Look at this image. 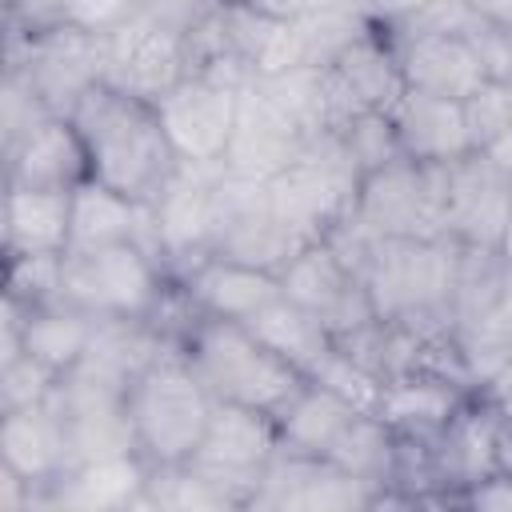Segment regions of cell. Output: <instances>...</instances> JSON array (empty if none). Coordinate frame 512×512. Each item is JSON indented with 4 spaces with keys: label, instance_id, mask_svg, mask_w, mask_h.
I'll return each instance as SVG.
<instances>
[{
    "label": "cell",
    "instance_id": "6da1fadb",
    "mask_svg": "<svg viewBox=\"0 0 512 512\" xmlns=\"http://www.w3.org/2000/svg\"><path fill=\"white\" fill-rule=\"evenodd\" d=\"M68 120L84 140L88 176L140 204H152L180 164L156 104L132 92H120L108 80L92 84L76 100Z\"/></svg>",
    "mask_w": 512,
    "mask_h": 512
},
{
    "label": "cell",
    "instance_id": "7a4b0ae2",
    "mask_svg": "<svg viewBox=\"0 0 512 512\" xmlns=\"http://www.w3.org/2000/svg\"><path fill=\"white\" fill-rule=\"evenodd\" d=\"M180 352L220 404H244L280 416L308 384L300 368H292L240 320L196 316L180 340Z\"/></svg>",
    "mask_w": 512,
    "mask_h": 512
},
{
    "label": "cell",
    "instance_id": "3957f363",
    "mask_svg": "<svg viewBox=\"0 0 512 512\" xmlns=\"http://www.w3.org/2000/svg\"><path fill=\"white\" fill-rule=\"evenodd\" d=\"M212 392L200 384L180 348L160 352L132 384H128V420L136 436V452L148 468L188 464L204 440L212 420Z\"/></svg>",
    "mask_w": 512,
    "mask_h": 512
},
{
    "label": "cell",
    "instance_id": "277c9868",
    "mask_svg": "<svg viewBox=\"0 0 512 512\" xmlns=\"http://www.w3.org/2000/svg\"><path fill=\"white\" fill-rule=\"evenodd\" d=\"M460 268V240H404L376 236L364 288L376 320L388 324H452V292Z\"/></svg>",
    "mask_w": 512,
    "mask_h": 512
},
{
    "label": "cell",
    "instance_id": "5b68a950",
    "mask_svg": "<svg viewBox=\"0 0 512 512\" xmlns=\"http://www.w3.org/2000/svg\"><path fill=\"white\" fill-rule=\"evenodd\" d=\"M168 288V268L136 240L60 256V300L96 320H152Z\"/></svg>",
    "mask_w": 512,
    "mask_h": 512
},
{
    "label": "cell",
    "instance_id": "8992f818",
    "mask_svg": "<svg viewBox=\"0 0 512 512\" xmlns=\"http://www.w3.org/2000/svg\"><path fill=\"white\" fill-rule=\"evenodd\" d=\"M360 176L364 172L356 168L340 132H316L308 136L300 156L268 180V200L280 224H288L304 244H312L352 212Z\"/></svg>",
    "mask_w": 512,
    "mask_h": 512
},
{
    "label": "cell",
    "instance_id": "52a82bcc",
    "mask_svg": "<svg viewBox=\"0 0 512 512\" xmlns=\"http://www.w3.org/2000/svg\"><path fill=\"white\" fill-rule=\"evenodd\" d=\"M352 216L372 236H404V240L448 236V164L396 156L392 164L364 172Z\"/></svg>",
    "mask_w": 512,
    "mask_h": 512
},
{
    "label": "cell",
    "instance_id": "ba28073f",
    "mask_svg": "<svg viewBox=\"0 0 512 512\" xmlns=\"http://www.w3.org/2000/svg\"><path fill=\"white\" fill-rule=\"evenodd\" d=\"M276 448H280V424L272 412L216 400L204 440L192 452L188 468L200 472L208 484H216L236 508H248Z\"/></svg>",
    "mask_w": 512,
    "mask_h": 512
},
{
    "label": "cell",
    "instance_id": "9c48e42d",
    "mask_svg": "<svg viewBox=\"0 0 512 512\" xmlns=\"http://www.w3.org/2000/svg\"><path fill=\"white\" fill-rule=\"evenodd\" d=\"M20 72L48 112L68 116L76 100L104 80V36L56 24L28 36H8V64Z\"/></svg>",
    "mask_w": 512,
    "mask_h": 512
},
{
    "label": "cell",
    "instance_id": "30bf717a",
    "mask_svg": "<svg viewBox=\"0 0 512 512\" xmlns=\"http://www.w3.org/2000/svg\"><path fill=\"white\" fill-rule=\"evenodd\" d=\"M304 248V240L280 224L268 200V180H248L224 172L216 184V220H212V252L240 264H256L268 272H284V264Z\"/></svg>",
    "mask_w": 512,
    "mask_h": 512
},
{
    "label": "cell",
    "instance_id": "8fae6325",
    "mask_svg": "<svg viewBox=\"0 0 512 512\" xmlns=\"http://www.w3.org/2000/svg\"><path fill=\"white\" fill-rule=\"evenodd\" d=\"M224 164H176L172 180L152 200V232L156 256L168 272L184 276L196 260L212 252V220H216V184Z\"/></svg>",
    "mask_w": 512,
    "mask_h": 512
},
{
    "label": "cell",
    "instance_id": "7c38bea8",
    "mask_svg": "<svg viewBox=\"0 0 512 512\" xmlns=\"http://www.w3.org/2000/svg\"><path fill=\"white\" fill-rule=\"evenodd\" d=\"M380 488L352 476L328 456H300L276 448L272 464L260 476L256 496L248 508H272V512H352V508H376Z\"/></svg>",
    "mask_w": 512,
    "mask_h": 512
},
{
    "label": "cell",
    "instance_id": "4fadbf2b",
    "mask_svg": "<svg viewBox=\"0 0 512 512\" xmlns=\"http://www.w3.org/2000/svg\"><path fill=\"white\" fill-rule=\"evenodd\" d=\"M188 76L184 36L156 24L148 12H132L120 28L104 36V80L140 100H160Z\"/></svg>",
    "mask_w": 512,
    "mask_h": 512
},
{
    "label": "cell",
    "instance_id": "5bb4252c",
    "mask_svg": "<svg viewBox=\"0 0 512 512\" xmlns=\"http://www.w3.org/2000/svg\"><path fill=\"white\" fill-rule=\"evenodd\" d=\"M236 100L240 88L212 80V76H184L172 92L156 100L160 124L176 160L184 164H224L232 128H236Z\"/></svg>",
    "mask_w": 512,
    "mask_h": 512
},
{
    "label": "cell",
    "instance_id": "9a60e30c",
    "mask_svg": "<svg viewBox=\"0 0 512 512\" xmlns=\"http://www.w3.org/2000/svg\"><path fill=\"white\" fill-rule=\"evenodd\" d=\"M280 288L292 304L308 308L312 316H320L332 336H344L368 320H376L372 300L364 280L336 256V248L320 236L312 244H304L280 272Z\"/></svg>",
    "mask_w": 512,
    "mask_h": 512
},
{
    "label": "cell",
    "instance_id": "2e32d148",
    "mask_svg": "<svg viewBox=\"0 0 512 512\" xmlns=\"http://www.w3.org/2000/svg\"><path fill=\"white\" fill-rule=\"evenodd\" d=\"M304 144H308V132L252 76L236 100V128L224 152V172L248 176V180H272L300 156Z\"/></svg>",
    "mask_w": 512,
    "mask_h": 512
},
{
    "label": "cell",
    "instance_id": "e0dca14e",
    "mask_svg": "<svg viewBox=\"0 0 512 512\" xmlns=\"http://www.w3.org/2000/svg\"><path fill=\"white\" fill-rule=\"evenodd\" d=\"M500 428H504V412L480 392H472L460 404V412L444 424V432L428 444L444 504H456L464 488H472L476 480L500 468Z\"/></svg>",
    "mask_w": 512,
    "mask_h": 512
},
{
    "label": "cell",
    "instance_id": "ac0fdd59",
    "mask_svg": "<svg viewBox=\"0 0 512 512\" xmlns=\"http://www.w3.org/2000/svg\"><path fill=\"white\" fill-rule=\"evenodd\" d=\"M512 216V180L476 148L448 164V236L468 248L504 244Z\"/></svg>",
    "mask_w": 512,
    "mask_h": 512
},
{
    "label": "cell",
    "instance_id": "d6986e66",
    "mask_svg": "<svg viewBox=\"0 0 512 512\" xmlns=\"http://www.w3.org/2000/svg\"><path fill=\"white\" fill-rule=\"evenodd\" d=\"M176 288L196 316L240 320V324H248L260 308H268L284 292L276 272L256 268V264H240L228 256L196 260L184 276H176Z\"/></svg>",
    "mask_w": 512,
    "mask_h": 512
},
{
    "label": "cell",
    "instance_id": "ffe728a7",
    "mask_svg": "<svg viewBox=\"0 0 512 512\" xmlns=\"http://www.w3.org/2000/svg\"><path fill=\"white\" fill-rule=\"evenodd\" d=\"M480 20V16H476ZM400 52V72L404 84L416 92L448 96V100H468L484 80L488 68L476 52V44L464 32H416V36H392Z\"/></svg>",
    "mask_w": 512,
    "mask_h": 512
},
{
    "label": "cell",
    "instance_id": "44dd1931",
    "mask_svg": "<svg viewBox=\"0 0 512 512\" xmlns=\"http://www.w3.org/2000/svg\"><path fill=\"white\" fill-rule=\"evenodd\" d=\"M0 464L24 476L36 488V508L48 484H56L68 472V432L56 400L0 412Z\"/></svg>",
    "mask_w": 512,
    "mask_h": 512
},
{
    "label": "cell",
    "instance_id": "7402d4cb",
    "mask_svg": "<svg viewBox=\"0 0 512 512\" xmlns=\"http://www.w3.org/2000/svg\"><path fill=\"white\" fill-rule=\"evenodd\" d=\"M80 180H88V152L68 116H44L4 152V184L12 188H76Z\"/></svg>",
    "mask_w": 512,
    "mask_h": 512
},
{
    "label": "cell",
    "instance_id": "603a6c76",
    "mask_svg": "<svg viewBox=\"0 0 512 512\" xmlns=\"http://www.w3.org/2000/svg\"><path fill=\"white\" fill-rule=\"evenodd\" d=\"M468 396H472L468 388H460L456 380H444L436 372H400L380 384V400H376L372 416H380L404 440L432 444Z\"/></svg>",
    "mask_w": 512,
    "mask_h": 512
},
{
    "label": "cell",
    "instance_id": "cb8c5ba5",
    "mask_svg": "<svg viewBox=\"0 0 512 512\" xmlns=\"http://www.w3.org/2000/svg\"><path fill=\"white\" fill-rule=\"evenodd\" d=\"M392 124L400 136L404 156L424 160V164H456L460 156L476 152L468 120H464V100H448V96H432V92H416L408 88L396 104H392Z\"/></svg>",
    "mask_w": 512,
    "mask_h": 512
},
{
    "label": "cell",
    "instance_id": "d4e9b609",
    "mask_svg": "<svg viewBox=\"0 0 512 512\" xmlns=\"http://www.w3.org/2000/svg\"><path fill=\"white\" fill-rule=\"evenodd\" d=\"M72 244V188L4 184V260L64 256Z\"/></svg>",
    "mask_w": 512,
    "mask_h": 512
},
{
    "label": "cell",
    "instance_id": "484cf974",
    "mask_svg": "<svg viewBox=\"0 0 512 512\" xmlns=\"http://www.w3.org/2000/svg\"><path fill=\"white\" fill-rule=\"evenodd\" d=\"M136 240L156 256V232H152V204H140L100 180H80L72 188V248H104ZM160 260V256H156Z\"/></svg>",
    "mask_w": 512,
    "mask_h": 512
},
{
    "label": "cell",
    "instance_id": "4316f807",
    "mask_svg": "<svg viewBox=\"0 0 512 512\" xmlns=\"http://www.w3.org/2000/svg\"><path fill=\"white\" fill-rule=\"evenodd\" d=\"M148 476L152 468L144 464L140 452L88 460V464L68 468L56 484H48L40 496V508H84V512L132 508V504H144Z\"/></svg>",
    "mask_w": 512,
    "mask_h": 512
},
{
    "label": "cell",
    "instance_id": "83f0119b",
    "mask_svg": "<svg viewBox=\"0 0 512 512\" xmlns=\"http://www.w3.org/2000/svg\"><path fill=\"white\" fill-rule=\"evenodd\" d=\"M332 76L348 88V96L368 112H392V104L408 92L404 72H400V52L392 44V36L384 32V24L372 16V24L328 64Z\"/></svg>",
    "mask_w": 512,
    "mask_h": 512
},
{
    "label": "cell",
    "instance_id": "f1b7e54d",
    "mask_svg": "<svg viewBox=\"0 0 512 512\" xmlns=\"http://www.w3.org/2000/svg\"><path fill=\"white\" fill-rule=\"evenodd\" d=\"M356 416H364V408H356L340 392L308 380L296 392V400L276 416L280 448L300 452V456H332V448L344 440V432L356 424Z\"/></svg>",
    "mask_w": 512,
    "mask_h": 512
},
{
    "label": "cell",
    "instance_id": "f546056e",
    "mask_svg": "<svg viewBox=\"0 0 512 512\" xmlns=\"http://www.w3.org/2000/svg\"><path fill=\"white\" fill-rule=\"evenodd\" d=\"M96 328H100V320L92 312H84L68 300H48V304L24 308V352L36 356L56 376H64L88 352Z\"/></svg>",
    "mask_w": 512,
    "mask_h": 512
},
{
    "label": "cell",
    "instance_id": "4dcf8cb0",
    "mask_svg": "<svg viewBox=\"0 0 512 512\" xmlns=\"http://www.w3.org/2000/svg\"><path fill=\"white\" fill-rule=\"evenodd\" d=\"M248 328H252L272 352H280L292 368H300L304 376H312V372L320 368V360L336 348L332 328H328L320 316H312L308 308L292 304L284 292H280L268 308H260V312L248 320Z\"/></svg>",
    "mask_w": 512,
    "mask_h": 512
},
{
    "label": "cell",
    "instance_id": "1f68e13d",
    "mask_svg": "<svg viewBox=\"0 0 512 512\" xmlns=\"http://www.w3.org/2000/svg\"><path fill=\"white\" fill-rule=\"evenodd\" d=\"M340 140H344V148L352 152V160H356L360 172H376V168L392 164L396 156H404L392 116H388V112H376V108L356 112V116L340 128Z\"/></svg>",
    "mask_w": 512,
    "mask_h": 512
},
{
    "label": "cell",
    "instance_id": "d6a6232c",
    "mask_svg": "<svg viewBox=\"0 0 512 512\" xmlns=\"http://www.w3.org/2000/svg\"><path fill=\"white\" fill-rule=\"evenodd\" d=\"M56 372L44 368L36 356L20 352L12 360H0V412H16V408H32L44 404L56 392Z\"/></svg>",
    "mask_w": 512,
    "mask_h": 512
},
{
    "label": "cell",
    "instance_id": "836d02e7",
    "mask_svg": "<svg viewBox=\"0 0 512 512\" xmlns=\"http://www.w3.org/2000/svg\"><path fill=\"white\" fill-rule=\"evenodd\" d=\"M44 116H52V112L32 92V84L20 72L4 68V84H0V136H4V152H12Z\"/></svg>",
    "mask_w": 512,
    "mask_h": 512
},
{
    "label": "cell",
    "instance_id": "e575fe53",
    "mask_svg": "<svg viewBox=\"0 0 512 512\" xmlns=\"http://www.w3.org/2000/svg\"><path fill=\"white\" fill-rule=\"evenodd\" d=\"M464 120L472 132L476 148H488L508 124H512V80L488 76L468 100H464Z\"/></svg>",
    "mask_w": 512,
    "mask_h": 512
},
{
    "label": "cell",
    "instance_id": "d590c367",
    "mask_svg": "<svg viewBox=\"0 0 512 512\" xmlns=\"http://www.w3.org/2000/svg\"><path fill=\"white\" fill-rule=\"evenodd\" d=\"M56 4H60V24H72L96 36H108L140 8V0H56Z\"/></svg>",
    "mask_w": 512,
    "mask_h": 512
},
{
    "label": "cell",
    "instance_id": "8d00e7d4",
    "mask_svg": "<svg viewBox=\"0 0 512 512\" xmlns=\"http://www.w3.org/2000/svg\"><path fill=\"white\" fill-rule=\"evenodd\" d=\"M220 4L224 0H144L140 12H148L156 24H164L168 32H176V36L188 40Z\"/></svg>",
    "mask_w": 512,
    "mask_h": 512
},
{
    "label": "cell",
    "instance_id": "74e56055",
    "mask_svg": "<svg viewBox=\"0 0 512 512\" xmlns=\"http://www.w3.org/2000/svg\"><path fill=\"white\" fill-rule=\"evenodd\" d=\"M456 504L460 508H480V512H512V472L496 468L492 476H484L472 488H464Z\"/></svg>",
    "mask_w": 512,
    "mask_h": 512
},
{
    "label": "cell",
    "instance_id": "f35d334b",
    "mask_svg": "<svg viewBox=\"0 0 512 512\" xmlns=\"http://www.w3.org/2000/svg\"><path fill=\"white\" fill-rule=\"evenodd\" d=\"M480 20H488V24H496V28H504V32H512V0H464Z\"/></svg>",
    "mask_w": 512,
    "mask_h": 512
},
{
    "label": "cell",
    "instance_id": "ab89813d",
    "mask_svg": "<svg viewBox=\"0 0 512 512\" xmlns=\"http://www.w3.org/2000/svg\"><path fill=\"white\" fill-rule=\"evenodd\" d=\"M480 396H484V400H492L504 416H512V360L504 364V372H500V376H496Z\"/></svg>",
    "mask_w": 512,
    "mask_h": 512
},
{
    "label": "cell",
    "instance_id": "60d3db41",
    "mask_svg": "<svg viewBox=\"0 0 512 512\" xmlns=\"http://www.w3.org/2000/svg\"><path fill=\"white\" fill-rule=\"evenodd\" d=\"M480 152H484V156H488V160H492V164L512 180V124H508V128H504L488 148H480Z\"/></svg>",
    "mask_w": 512,
    "mask_h": 512
},
{
    "label": "cell",
    "instance_id": "b9f144b4",
    "mask_svg": "<svg viewBox=\"0 0 512 512\" xmlns=\"http://www.w3.org/2000/svg\"><path fill=\"white\" fill-rule=\"evenodd\" d=\"M496 308L512 320V264L504 260V280H500V300H496Z\"/></svg>",
    "mask_w": 512,
    "mask_h": 512
},
{
    "label": "cell",
    "instance_id": "7bdbcfd3",
    "mask_svg": "<svg viewBox=\"0 0 512 512\" xmlns=\"http://www.w3.org/2000/svg\"><path fill=\"white\" fill-rule=\"evenodd\" d=\"M356 4H360V8L368 12V16H380V12H384V8L392 4V0H356Z\"/></svg>",
    "mask_w": 512,
    "mask_h": 512
},
{
    "label": "cell",
    "instance_id": "ee69618b",
    "mask_svg": "<svg viewBox=\"0 0 512 512\" xmlns=\"http://www.w3.org/2000/svg\"><path fill=\"white\" fill-rule=\"evenodd\" d=\"M500 252H504V260L512 264V216H508V228H504V244H500Z\"/></svg>",
    "mask_w": 512,
    "mask_h": 512
},
{
    "label": "cell",
    "instance_id": "f6af8a7d",
    "mask_svg": "<svg viewBox=\"0 0 512 512\" xmlns=\"http://www.w3.org/2000/svg\"><path fill=\"white\" fill-rule=\"evenodd\" d=\"M404 4H416V0H392V4L384 8V12H392V8H404ZM384 12H380V16H384Z\"/></svg>",
    "mask_w": 512,
    "mask_h": 512
},
{
    "label": "cell",
    "instance_id": "bcb514c9",
    "mask_svg": "<svg viewBox=\"0 0 512 512\" xmlns=\"http://www.w3.org/2000/svg\"><path fill=\"white\" fill-rule=\"evenodd\" d=\"M4 4H12V0H4Z\"/></svg>",
    "mask_w": 512,
    "mask_h": 512
},
{
    "label": "cell",
    "instance_id": "7dc6e473",
    "mask_svg": "<svg viewBox=\"0 0 512 512\" xmlns=\"http://www.w3.org/2000/svg\"><path fill=\"white\" fill-rule=\"evenodd\" d=\"M140 4H144V0H140Z\"/></svg>",
    "mask_w": 512,
    "mask_h": 512
}]
</instances>
